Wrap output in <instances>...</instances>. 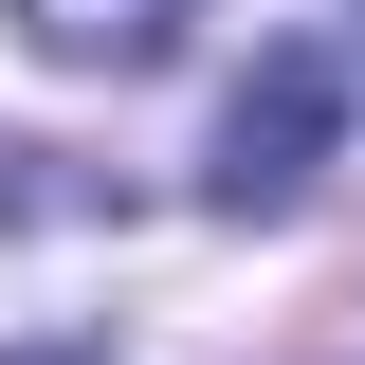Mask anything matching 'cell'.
Instances as JSON below:
<instances>
[{
	"label": "cell",
	"mask_w": 365,
	"mask_h": 365,
	"mask_svg": "<svg viewBox=\"0 0 365 365\" xmlns=\"http://www.w3.org/2000/svg\"><path fill=\"white\" fill-rule=\"evenodd\" d=\"M201 19H220V0H19V37H37L55 73H165Z\"/></svg>",
	"instance_id": "cell-2"
},
{
	"label": "cell",
	"mask_w": 365,
	"mask_h": 365,
	"mask_svg": "<svg viewBox=\"0 0 365 365\" xmlns=\"http://www.w3.org/2000/svg\"><path fill=\"white\" fill-rule=\"evenodd\" d=\"M329 128H347V55H329V37H274L256 73H237V110H220V165H201V201H220V220H274V201H311Z\"/></svg>",
	"instance_id": "cell-1"
}]
</instances>
